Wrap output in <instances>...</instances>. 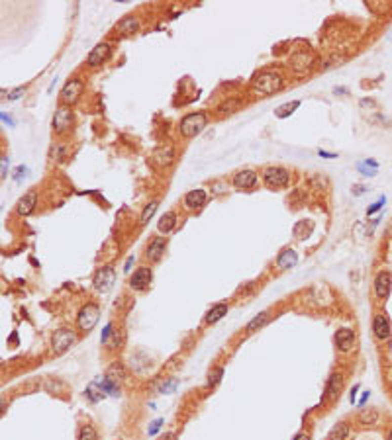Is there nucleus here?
<instances>
[{
	"label": "nucleus",
	"instance_id": "obj_1",
	"mask_svg": "<svg viewBox=\"0 0 392 440\" xmlns=\"http://www.w3.org/2000/svg\"><path fill=\"white\" fill-rule=\"evenodd\" d=\"M283 86H285L283 76L277 73H271V71H263V73L255 74V78L251 80L253 92L259 94L261 98H267V96H271L275 92H279Z\"/></svg>",
	"mask_w": 392,
	"mask_h": 440
},
{
	"label": "nucleus",
	"instance_id": "obj_2",
	"mask_svg": "<svg viewBox=\"0 0 392 440\" xmlns=\"http://www.w3.org/2000/svg\"><path fill=\"white\" fill-rule=\"evenodd\" d=\"M206 123H208V116L204 112H192V114H186L181 119L179 131H181L182 137L192 139V137H196V135H200V133L204 131Z\"/></svg>",
	"mask_w": 392,
	"mask_h": 440
},
{
	"label": "nucleus",
	"instance_id": "obj_3",
	"mask_svg": "<svg viewBox=\"0 0 392 440\" xmlns=\"http://www.w3.org/2000/svg\"><path fill=\"white\" fill-rule=\"evenodd\" d=\"M83 92H85V82H83L81 78H71V80H67L65 86L61 88V92H59L61 106H69V108L75 106V104L81 100Z\"/></svg>",
	"mask_w": 392,
	"mask_h": 440
},
{
	"label": "nucleus",
	"instance_id": "obj_4",
	"mask_svg": "<svg viewBox=\"0 0 392 440\" xmlns=\"http://www.w3.org/2000/svg\"><path fill=\"white\" fill-rule=\"evenodd\" d=\"M263 182L271 188V190H281L287 188L290 182V172L283 166H267L263 170Z\"/></svg>",
	"mask_w": 392,
	"mask_h": 440
},
{
	"label": "nucleus",
	"instance_id": "obj_5",
	"mask_svg": "<svg viewBox=\"0 0 392 440\" xmlns=\"http://www.w3.org/2000/svg\"><path fill=\"white\" fill-rule=\"evenodd\" d=\"M98 319H100V307L96 303H87L81 307L79 315H76V325L83 333H89L96 327Z\"/></svg>",
	"mask_w": 392,
	"mask_h": 440
},
{
	"label": "nucleus",
	"instance_id": "obj_6",
	"mask_svg": "<svg viewBox=\"0 0 392 440\" xmlns=\"http://www.w3.org/2000/svg\"><path fill=\"white\" fill-rule=\"evenodd\" d=\"M73 123H75L73 110L69 106H59L53 114V131L57 135H65L73 129Z\"/></svg>",
	"mask_w": 392,
	"mask_h": 440
},
{
	"label": "nucleus",
	"instance_id": "obj_7",
	"mask_svg": "<svg viewBox=\"0 0 392 440\" xmlns=\"http://www.w3.org/2000/svg\"><path fill=\"white\" fill-rule=\"evenodd\" d=\"M75 342H76L75 331H71V329H59V331H55V335L51 338V348H53L55 354H63V352L69 350Z\"/></svg>",
	"mask_w": 392,
	"mask_h": 440
},
{
	"label": "nucleus",
	"instance_id": "obj_8",
	"mask_svg": "<svg viewBox=\"0 0 392 440\" xmlns=\"http://www.w3.org/2000/svg\"><path fill=\"white\" fill-rule=\"evenodd\" d=\"M114 282H116V272H114L112 266H102V268H98L96 274H94V280H92L94 288L102 293L110 292L112 286H114Z\"/></svg>",
	"mask_w": 392,
	"mask_h": 440
},
{
	"label": "nucleus",
	"instance_id": "obj_9",
	"mask_svg": "<svg viewBox=\"0 0 392 440\" xmlns=\"http://www.w3.org/2000/svg\"><path fill=\"white\" fill-rule=\"evenodd\" d=\"M112 55V45L102 41V43L94 45V49H92L91 53H89V57H87V65L89 67H102L106 61L110 59Z\"/></svg>",
	"mask_w": 392,
	"mask_h": 440
},
{
	"label": "nucleus",
	"instance_id": "obj_10",
	"mask_svg": "<svg viewBox=\"0 0 392 440\" xmlns=\"http://www.w3.org/2000/svg\"><path fill=\"white\" fill-rule=\"evenodd\" d=\"M35 205H37V190H30L26 192L18 202H16V213L20 217H28L35 211Z\"/></svg>",
	"mask_w": 392,
	"mask_h": 440
},
{
	"label": "nucleus",
	"instance_id": "obj_11",
	"mask_svg": "<svg viewBox=\"0 0 392 440\" xmlns=\"http://www.w3.org/2000/svg\"><path fill=\"white\" fill-rule=\"evenodd\" d=\"M177 159V153H175V147L173 145H161L157 147V149H153V153H151V161L155 162V164H159V166H171L173 162Z\"/></svg>",
	"mask_w": 392,
	"mask_h": 440
},
{
	"label": "nucleus",
	"instance_id": "obj_12",
	"mask_svg": "<svg viewBox=\"0 0 392 440\" xmlns=\"http://www.w3.org/2000/svg\"><path fill=\"white\" fill-rule=\"evenodd\" d=\"M151 278H153V274H151V268H147V266H141V268H137L136 272L132 274V278H130V288H132V290H136V292H143V290H147V288H149Z\"/></svg>",
	"mask_w": 392,
	"mask_h": 440
},
{
	"label": "nucleus",
	"instance_id": "obj_13",
	"mask_svg": "<svg viewBox=\"0 0 392 440\" xmlns=\"http://www.w3.org/2000/svg\"><path fill=\"white\" fill-rule=\"evenodd\" d=\"M231 182H233V186L238 190H251V188H255L257 184V172L251 170V168H243V170L233 174Z\"/></svg>",
	"mask_w": 392,
	"mask_h": 440
},
{
	"label": "nucleus",
	"instance_id": "obj_14",
	"mask_svg": "<svg viewBox=\"0 0 392 440\" xmlns=\"http://www.w3.org/2000/svg\"><path fill=\"white\" fill-rule=\"evenodd\" d=\"M165 249H167L165 237H155V239H151V243L147 245V249H145L147 260H149V262H159L161 256L165 254Z\"/></svg>",
	"mask_w": 392,
	"mask_h": 440
},
{
	"label": "nucleus",
	"instance_id": "obj_15",
	"mask_svg": "<svg viewBox=\"0 0 392 440\" xmlns=\"http://www.w3.org/2000/svg\"><path fill=\"white\" fill-rule=\"evenodd\" d=\"M343 387V376L339 372H333L332 376L328 378V383H326V395H324V401H333L339 397V391Z\"/></svg>",
	"mask_w": 392,
	"mask_h": 440
},
{
	"label": "nucleus",
	"instance_id": "obj_16",
	"mask_svg": "<svg viewBox=\"0 0 392 440\" xmlns=\"http://www.w3.org/2000/svg\"><path fill=\"white\" fill-rule=\"evenodd\" d=\"M390 288H392L390 272H386V270L378 272L377 278H375V293H377L378 299H386L388 293H390Z\"/></svg>",
	"mask_w": 392,
	"mask_h": 440
},
{
	"label": "nucleus",
	"instance_id": "obj_17",
	"mask_svg": "<svg viewBox=\"0 0 392 440\" xmlns=\"http://www.w3.org/2000/svg\"><path fill=\"white\" fill-rule=\"evenodd\" d=\"M373 335L377 340H388L390 337V323L384 317V313H377L373 319Z\"/></svg>",
	"mask_w": 392,
	"mask_h": 440
},
{
	"label": "nucleus",
	"instance_id": "obj_18",
	"mask_svg": "<svg viewBox=\"0 0 392 440\" xmlns=\"http://www.w3.org/2000/svg\"><path fill=\"white\" fill-rule=\"evenodd\" d=\"M206 200H208V194L204 188H194V190L186 192L184 194V205L188 207V209H198V207H202V205L206 204Z\"/></svg>",
	"mask_w": 392,
	"mask_h": 440
},
{
	"label": "nucleus",
	"instance_id": "obj_19",
	"mask_svg": "<svg viewBox=\"0 0 392 440\" xmlns=\"http://www.w3.org/2000/svg\"><path fill=\"white\" fill-rule=\"evenodd\" d=\"M353 344H355V333L351 329L343 327L335 333V346L341 352H349L353 348Z\"/></svg>",
	"mask_w": 392,
	"mask_h": 440
},
{
	"label": "nucleus",
	"instance_id": "obj_20",
	"mask_svg": "<svg viewBox=\"0 0 392 440\" xmlns=\"http://www.w3.org/2000/svg\"><path fill=\"white\" fill-rule=\"evenodd\" d=\"M116 31L120 35H134L139 31V20L136 16H128V18H122L120 22L116 24Z\"/></svg>",
	"mask_w": 392,
	"mask_h": 440
},
{
	"label": "nucleus",
	"instance_id": "obj_21",
	"mask_svg": "<svg viewBox=\"0 0 392 440\" xmlns=\"http://www.w3.org/2000/svg\"><path fill=\"white\" fill-rule=\"evenodd\" d=\"M296 262H298V254H296V250H292V249H285L279 254V258H277V266H279L281 270L292 268V266H296Z\"/></svg>",
	"mask_w": 392,
	"mask_h": 440
},
{
	"label": "nucleus",
	"instance_id": "obj_22",
	"mask_svg": "<svg viewBox=\"0 0 392 440\" xmlns=\"http://www.w3.org/2000/svg\"><path fill=\"white\" fill-rule=\"evenodd\" d=\"M227 311H229V305L227 303H216L212 309H208V313H206V325H214V323H218L224 315H227Z\"/></svg>",
	"mask_w": 392,
	"mask_h": 440
},
{
	"label": "nucleus",
	"instance_id": "obj_23",
	"mask_svg": "<svg viewBox=\"0 0 392 440\" xmlns=\"http://www.w3.org/2000/svg\"><path fill=\"white\" fill-rule=\"evenodd\" d=\"M175 225H177V213L175 211H167L161 215V219L157 223V227H159V231L161 233H171L173 229H175Z\"/></svg>",
	"mask_w": 392,
	"mask_h": 440
},
{
	"label": "nucleus",
	"instance_id": "obj_24",
	"mask_svg": "<svg viewBox=\"0 0 392 440\" xmlns=\"http://www.w3.org/2000/svg\"><path fill=\"white\" fill-rule=\"evenodd\" d=\"M94 383H96V385L102 389V393H104V395H112V397L120 395V385H118V383H114L112 380H108L106 376H104V378H98V380L94 381Z\"/></svg>",
	"mask_w": 392,
	"mask_h": 440
},
{
	"label": "nucleus",
	"instance_id": "obj_25",
	"mask_svg": "<svg viewBox=\"0 0 392 440\" xmlns=\"http://www.w3.org/2000/svg\"><path fill=\"white\" fill-rule=\"evenodd\" d=\"M269 319H271V313H269V311H263V313L255 315V317H253L251 321L247 323L245 331H247V333H255V331H259V329H261V327H263L265 323L269 321Z\"/></svg>",
	"mask_w": 392,
	"mask_h": 440
},
{
	"label": "nucleus",
	"instance_id": "obj_26",
	"mask_svg": "<svg viewBox=\"0 0 392 440\" xmlns=\"http://www.w3.org/2000/svg\"><path fill=\"white\" fill-rule=\"evenodd\" d=\"M298 108H300V100H292V102H287V104H283V106H279V108L275 110V116L281 117V119H285V117L292 116Z\"/></svg>",
	"mask_w": 392,
	"mask_h": 440
},
{
	"label": "nucleus",
	"instance_id": "obj_27",
	"mask_svg": "<svg viewBox=\"0 0 392 440\" xmlns=\"http://www.w3.org/2000/svg\"><path fill=\"white\" fill-rule=\"evenodd\" d=\"M357 170L361 172L363 176H377L378 172V162L373 161V159H367V161L357 162Z\"/></svg>",
	"mask_w": 392,
	"mask_h": 440
},
{
	"label": "nucleus",
	"instance_id": "obj_28",
	"mask_svg": "<svg viewBox=\"0 0 392 440\" xmlns=\"http://www.w3.org/2000/svg\"><path fill=\"white\" fill-rule=\"evenodd\" d=\"M347 436H349V425L341 421V423H337V425L330 430L328 440H347Z\"/></svg>",
	"mask_w": 392,
	"mask_h": 440
},
{
	"label": "nucleus",
	"instance_id": "obj_29",
	"mask_svg": "<svg viewBox=\"0 0 392 440\" xmlns=\"http://www.w3.org/2000/svg\"><path fill=\"white\" fill-rule=\"evenodd\" d=\"M106 378L108 380H112L114 383H118V380H124L126 378V370L122 366L120 362H114L112 366L108 368V372H106Z\"/></svg>",
	"mask_w": 392,
	"mask_h": 440
},
{
	"label": "nucleus",
	"instance_id": "obj_30",
	"mask_svg": "<svg viewBox=\"0 0 392 440\" xmlns=\"http://www.w3.org/2000/svg\"><path fill=\"white\" fill-rule=\"evenodd\" d=\"M359 423L361 425H377L378 411L377 409H361L359 413Z\"/></svg>",
	"mask_w": 392,
	"mask_h": 440
},
{
	"label": "nucleus",
	"instance_id": "obj_31",
	"mask_svg": "<svg viewBox=\"0 0 392 440\" xmlns=\"http://www.w3.org/2000/svg\"><path fill=\"white\" fill-rule=\"evenodd\" d=\"M157 207H159V202H157V200H151L149 204L145 205V209H143V213H141V217H139V223H141V225H147L151 217L155 215Z\"/></svg>",
	"mask_w": 392,
	"mask_h": 440
},
{
	"label": "nucleus",
	"instance_id": "obj_32",
	"mask_svg": "<svg viewBox=\"0 0 392 440\" xmlns=\"http://www.w3.org/2000/svg\"><path fill=\"white\" fill-rule=\"evenodd\" d=\"M85 393H87V399H89V401H92V403H98L100 399H104V397H106L104 393H102V389H100V387H98L94 381H92L91 385L87 387V391H85Z\"/></svg>",
	"mask_w": 392,
	"mask_h": 440
},
{
	"label": "nucleus",
	"instance_id": "obj_33",
	"mask_svg": "<svg viewBox=\"0 0 392 440\" xmlns=\"http://www.w3.org/2000/svg\"><path fill=\"white\" fill-rule=\"evenodd\" d=\"M240 106H242V100L231 98V100H226L224 104H220V106H218V112H220V114H233Z\"/></svg>",
	"mask_w": 392,
	"mask_h": 440
},
{
	"label": "nucleus",
	"instance_id": "obj_34",
	"mask_svg": "<svg viewBox=\"0 0 392 440\" xmlns=\"http://www.w3.org/2000/svg\"><path fill=\"white\" fill-rule=\"evenodd\" d=\"M79 440H98V434L92 425H83L79 428Z\"/></svg>",
	"mask_w": 392,
	"mask_h": 440
},
{
	"label": "nucleus",
	"instance_id": "obj_35",
	"mask_svg": "<svg viewBox=\"0 0 392 440\" xmlns=\"http://www.w3.org/2000/svg\"><path fill=\"white\" fill-rule=\"evenodd\" d=\"M177 385H179V380L177 378H167L161 385H159V393H173L175 389H177Z\"/></svg>",
	"mask_w": 392,
	"mask_h": 440
},
{
	"label": "nucleus",
	"instance_id": "obj_36",
	"mask_svg": "<svg viewBox=\"0 0 392 440\" xmlns=\"http://www.w3.org/2000/svg\"><path fill=\"white\" fill-rule=\"evenodd\" d=\"M222 376H224V368H214L210 374H208V385L210 387H214V385H218L220 383V380H222Z\"/></svg>",
	"mask_w": 392,
	"mask_h": 440
},
{
	"label": "nucleus",
	"instance_id": "obj_37",
	"mask_svg": "<svg viewBox=\"0 0 392 440\" xmlns=\"http://www.w3.org/2000/svg\"><path fill=\"white\" fill-rule=\"evenodd\" d=\"M10 170V157L8 155H0V180H4Z\"/></svg>",
	"mask_w": 392,
	"mask_h": 440
},
{
	"label": "nucleus",
	"instance_id": "obj_38",
	"mask_svg": "<svg viewBox=\"0 0 392 440\" xmlns=\"http://www.w3.org/2000/svg\"><path fill=\"white\" fill-rule=\"evenodd\" d=\"M51 159H53V161H63V159H65V147L61 145V143H57V145L51 149Z\"/></svg>",
	"mask_w": 392,
	"mask_h": 440
},
{
	"label": "nucleus",
	"instance_id": "obj_39",
	"mask_svg": "<svg viewBox=\"0 0 392 440\" xmlns=\"http://www.w3.org/2000/svg\"><path fill=\"white\" fill-rule=\"evenodd\" d=\"M114 335V331H112V323H106V327H104V331H102V337H100V340H102V344H110V337Z\"/></svg>",
	"mask_w": 392,
	"mask_h": 440
},
{
	"label": "nucleus",
	"instance_id": "obj_40",
	"mask_svg": "<svg viewBox=\"0 0 392 440\" xmlns=\"http://www.w3.org/2000/svg\"><path fill=\"white\" fill-rule=\"evenodd\" d=\"M384 204H386V198H384V196H382V198H378L377 202H375V204L367 209V215H373V213H377L378 209H380V207H382Z\"/></svg>",
	"mask_w": 392,
	"mask_h": 440
},
{
	"label": "nucleus",
	"instance_id": "obj_41",
	"mask_svg": "<svg viewBox=\"0 0 392 440\" xmlns=\"http://www.w3.org/2000/svg\"><path fill=\"white\" fill-rule=\"evenodd\" d=\"M26 172H28V166L20 164V166L16 168V172H14V180H16V182H20V180H22V176H26Z\"/></svg>",
	"mask_w": 392,
	"mask_h": 440
},
{
	"label": "nucleus",
	"instance_id": "obj_42",
	"mask_svg": "<svg viewBox=\"0 0 392 440\" xmlns=\"http://www.w3.org/2000/svg\"><path fill=\"white\" fill-rule=\"evenodd\" d=\"M161 425H163V419H155V421L151 423L149 428H147V432H149V434H155V432L161 428Z\"/></svg>",
	"mask_w": 392,
	"mask_h": 440
},
{
	"label": "nucleus",
	"instance_id": "obj_43",
	"mask_svg": "<svg viewBox=\"0 0 392 440\" xmlns=\"http://www.w3.org/2000/svg\"><path fill=\"white\" fill-rule=\"evenodd\" d=\"M0 121H4V123H8L10 127H14V125H16V121H14V119H12V117H10V116H6V114H2V112H0Z\"/></svg>",
	"mask_w": 392,
	"mask_h": 440
},
{
	"label": "nucleus",
	"instance_id": "obj_44",
	"mask_svg": "<svg viewBox=\"0 0 392 440\" xmlns=\"http://www.w3.org/2000/svg\"><path fill=\"white\" fill-rule=\"evenodd\" d=\"M318 155H320V157H326V159H337L335 153H328V151H322V149L318 151Z\"/></svg>",
	"mask_w": 392,
	"mask_h": 440
},
{
	"label": "nucleus",
	"instance_id": "obj_45",
	"mask_svg": "<svg viewBox=\"0 0 392 440\" xmlns=\"http://www.w3.org/2000/svg\"><path fill=\"white\" fill-rule=\"evenodd\" d=\"M10 92H12V90H2V88H0V100H6V102H8V100H10Z\"/></svg>",
	"mask_w": 392,
	"mask_h": 440
},
{
	"label": "nucleus",
	"instance_id": "obj_46",
	"mask_svg": "<svg viewBox=\"0 0 392 440\" xmlns=\"http://www.w3.org/2000/svg\"><path fill=\"white\" fill-rule=\"evenodd\" d=\"M132 264H134V256H130V258L126 260V264H124V272H130V270H132Z\"/></svg>",
	"mask_w": 392,
	"mask_h": 440
},
{
	"label": "nucleus",
	"instance_id": "obj_47",
	"mask_svg": "<svg viewBox=\"0 0 392 440\" xmlns=\"http://www.w3.org/2000/svg\"><path fill=\"white\" fill-rule=\"evenodd\" d=\"M159 440H177V434H173V432H167V434H163Z\"/></svg>",
	"mask_w": 392,
	"mask_h": 440
},
{
	"label": "nucleus",
	"instance_id": "obj_48",
	"mask_svg": "<svg viewBox=\"0 0 392 440\" xmlns=\"http://www.w3.org/2000/svg\"><path fill=\"white\" fill-rule=\"evenodd\" d=\"M294 440H310V436H308V432H298L294 436Z\"/></svg>",
	"mask_w": 392,
	"mask_h": 440
},
{
	"label": "nucleus",
	"instance_id": "obj_49",
	"mask_svg": "<svg viewBox=\"0 0 392 440\" xmlns=\"http://www.w3.org/2000/svg\"><path fill=\"white\" fill-rule=\"evenodd\" d=\"M365 190H367L365 186H355V188H353V194H355V196H361Z\"/></svg>",
	"mask_w": 392,
	"mask_h": 440
},
{
	"label": "nucleus",
	"instance_id": "obj_50",
	"mask_svg": "<svg viewBox=\"0 0 392 440\" xmlns=\"http://www.w3.org/2000/svg\"><path fill=\"white\" fill-rule=\"evenodd\" d=\"M357 389H359V385H355V387L351 389V395H349V401H351V403H355V393H357Z\"/></svg>",
	"mask_w": 392,
	"mask_h": 440
},
{
	"label": "nucleus",
	"instance_id": "obj_51",
	"mask_svg": "<svg viewBox=\"0 0 392 440\" xmlns=\"http://www.w3.org/2000/svg\"><path fill=\"white\" fill-rule=\"evenodd\" d=\"M4 411H6V399L0 397V415H4Z\"/></svg>",
	"mask_w": 392,
	"mask_h": 440
},
{
	"label": "nucleus",
	"instance_id": "obj_52",
	"mask_svg": "<svg viewBox=\"0 0 392 440\" xmlns=\"http://www.w3.org/2000/svg\"><path fill=\"white\" fill-rule=\"evenodd\" d=\"M367 399H369V391H365V393H363L361 401H359V407H363V405H365V401H367Z\"/></svg>",
	"mask_w": 392,
	"mask_h": 440
},
{
	"label": "nucleus",
	"instance_id": "obj_53",
	"mask_svg": "<svg viewBox=\"0 0 392 440\" xmlns=\"http://www.w3.org/2000/svg\"><path fill=\"white\" fill-rule=\"evenodd\" d=\"M335 94H347V88H333Z\"/></svg>",
	"mask_w": 392,
	"mask_h": 440
},
{
	"label": "nucleus",
	"instance_id": "obj_54",
	"mask_svg": "<svg viewBox=\"0 0 392 440\" xmlns=\"http://www.w3.org/2000/svg\"><path fill=\"white\" fill-rule=\"evenodd\" d=\"M388 440H392V430L388 432Z\"/></svg>",
	"mask_w": 392,
	"mask_h": 440
}]
</instances>
